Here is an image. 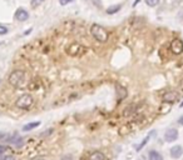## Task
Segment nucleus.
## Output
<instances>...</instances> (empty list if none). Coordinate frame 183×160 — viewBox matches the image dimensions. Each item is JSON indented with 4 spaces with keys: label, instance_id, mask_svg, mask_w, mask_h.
<instances>
[{
    "label": "nucleus",
    "instance_id": "obj_10",
    "mask_svg": "<svg viewBox=\"0 0 183 160\" xmlns=\"http://www.w3.org/2000/svg\"><path fill=\"white\" fill-rule=\"evenodd\" d=\"M154 134H156V131H152V133H149V134H148V135H147V136L144 138V140H143V141H142V143H140L139 145H137V148H136V150H137V151H140V150H142V149H143V148H144V146H146V145L148 144V141H149V139H150V138H152V136H153Z\"/></svg>",
    "mask_w": 183,
    "mask_h": 160
},
{
    "label": "nucleus",
    "instance_id": "obj_16",
    "mask_svg": "<svg viewBox=\"0 0 183 160\" xmlns=\"http://www.w3.org/2000/svg\"><path fill=\"white\" fill-rule=\"evenodd\" d=\"M134 110H136V106H134V105L128 106V108H126V110L123 111V116H129L130 114L134 113Z\"/></svg>",
    "mask_w": 183,
    "mask_h": 160
},
{
    "label": "nucleus",
    "instance_id": "obj_20",
    "mask_svg": "<svg viewBox=\"0 0 183 160\" xmlns=\"http://www.w3.org/2000/svg\"><path fill=\"white\" fill-rule=\"evenodd\" d=\"M3 160H15V158L13 155H8V156H4Z\"/></svg>",
    "mask_w": 183,
    "mask_h": 160
},
{
    "label": "nucleus",
    "instance_id": "obj_6",
    "mask_svg": "<svg viewBox=\"0 0 183 160\" xmlns=\"http://www.w3.org/2000/svg\"><path fill=\"white\" fill-rule=\"evenodd\" d=\"M178 139V130L174 129V128H171V129H168L164 134V140L167 143H173Z\"/></svg>",
    "mask_w": 183,
    "mask_h": 160
},
{
    "label": "nucleus",
    "instance_id": "obj_15",
    "mask_svg": "<svg viewBox=\"0 0 183 160\" xmlns=\"http://www.w3.org/2000/svg\"><path fill=\"white\" fill-rule=\"evenodd\" d=\"M117 95H118V99H124L127 97V90L122 87H117Z\"/></svg>",
    "mask_w": 183,
    "mask_h": 160
},
{
    "label": "nucleus",
    "instance_id": "obj_17",
    "mask_svg": "<svg viewBox=\"0 0 183 160\" xmlns=\"http://www.w3.org/2000/svg\"><path fill=\"white\" fill-rule=\"evenodd\" d=\"M144 2H146V4H147L148 6H152V8L157 6V5L159 4V0H144Z\"/></svg>",
    "mask_w": 183,
    "mask_h": 160
},
{
    "label": "nucleus",
    "instance_id": "obj_9",
    "mask_svg": "<svg viewBox=\"0 0 183 160\" xmlns=\"http://www.w3.org/2000/svg\"><path fill=\"white\" fill-rule=\"evenodd\" d=\"M171 156L173 158V159H178L183 155V148L181 145H174V146H172L171 148V151H169Z\"/></svg>",
    "mask_w": 183,
    "mask_h": 160
},
{
    "label": "nucleus",
    "instance_id": "obj_24",
    "mask_svg": "<svg viewBox=\"0 0 183 160\" xmlns=\"http://www.w3.org/2000/svg\"><path fill=\"white\" fill-rule=\"evenodd\" d=\"M35 160H45V159H35Z\"/></svg>",
    "mask_w": 183,
    "mask_h": 160
},
{
    "label": "nucleus",
    "instance_id": "obj_19",
    "mask_svg": "<svg viewBox=\"0 0 183 160\" xmlns=\"http://www.w3.org/2000/svg\"><path fill=\"white\" fill-rule=\"evenodd\" d=\"M72 2H74V0H59L60 5H67V4H69V3H72Z\"/></svg>",
    "mask_w": 183,
    "mask_h": 160
},
{
    "label": "nucleus",
    "instance_id": "obj_11",
    "mask_svg": "<svg viewBox=\"0 0 183 160\" xmlns=\"http://www.w3.org/2000/svg\"><path fill=\"white\" fill-rule=\"evenodd\" d=\"M88 160H105V156L103 153H100V151H94V153H92L88 158Z\"/></svg>",
    "mask_w": 183,
    "mask_h": 160
},
{
    "label": "nucleus",
    "instance_id": "obj_1",
    "mask_svg": "<svg viewBox=\"0 0 183 160\" xmlns=\"http://www.w3.org/2000/svg\"><path fill=\"white\" fill-rule=\"evenodd\" d=\"M8 81L10 85H13L14 88L23 87V84L25 81V73L23 70H15L9 75Z\"/></svg>",
    "mask_w": 183,
    "mask_h": 160
},
{
    "label": "nucleus",
    "instance_id": "obj_8",
    "mask_svg": "<svg viewBox=\"0 0 183 160\" xmlns=\"http://www.w3.org/2000/svg\"><path fill=\"white\" fill-rule=\"evenodd\" d=\"M15 19L18 21H26L29 19V13L24 8H19L15 12Z\"/></svg>",
    "mask_w": 183,
    "mask_h": 160
},
{
    "label": "nucleus",
    "instance_id": "obj_26",
    "mask_svg": "<svg viewBox=\"0 0 183 160\" xmlns=\"http://www.w3.org/2000/svg\"><path fill=\"white\" fill-rule=\"evenodd\" d=\"M39 2H44V0H39Z\"/></svg>",
    "mask_w": 183,
    "mask_h": 160
},
{
    "label": "nucleus",
    "instance_id": "obj_2",
    "mask_svg": "<svg viewBox=\"0 0 183 160\" xmlns=\"http://www.w3.org/2000/svg\"><path fill=\"white\" fill-rule=\"evenodd\" d=\"M90 33H92V35H93V38L99 43H105L108 40V33L102 25L93 24L90 28Z\"/></svg>",
    "mask_w": 183,
    "mask_h": 160
},
{
    "label": "nucleus",
    "instance_id": "obj_12",
    "mask_svg": "<svg viewBox=\"0 0 183 160\" xmlns=\"http://www.w3.org/2000/svg\"><path fill=\"white\" fill-rule=\"evenodd\" d=\"M148 158L149 160H163V156H162V154H159L158 151L156 150H150L148 153Z\"/></svg>",
    "mask_w": 183,
    "mask_h": 160
},
{
    "label": "nucleus",
    "instance_id": "obj_23",
    "mask_svg": "<svg viewBox=\"0 0 183 160\" xmlns=\"http://www.w3.org/2000/svg\"><path fill=\"white\" fill-rule=\"evenodd\" d=\"M178 124H179V125H183V115L178 119Z\"/></svg>",
    "mask_w": 183,
    "mask_h": 160
},
{
    "label": "nucleus",
    "instance_id": "obj_3",
    "mask_svg": "<svg viewBox=\"0 0 183 160\" xmlns=\"http://www.w3.org/2000/svg\"><path fill=\"white\" fill-rule=\"evenodd\" d=\"M34 104V98L32 97V95L29 94H24L22 95V97H19L18 100L15 101V105L16 108L22 109V110H26V109H30Z\"/></svg>",
    "mask_w": 183,
    "mask_h": 160
},
{
    "label": "nucleus",
    "instance_id": "obj_22",
    "mask_svg": "<svg viewBox=\"0 0 183 160\" xmlns=\"http://www.w3.org/2000/svg\"><path fill=\"white\" fill-rule=\"evenodd\" d=\"M5 150H6V148H5V146H3V145H0V155H2Z\"/></svg>",
    "mask_w": 183,
    "mask_h": 160
},
{
    "label": "nucleus",
    "instance_id": "obj_14",
    "mask_svg": "<svg viewBox=\"0 0 183 160\" xmlns=\"http://www.w3.org/2000/svg\"><path fill=\"white\" fill-rule=\"evenodd\" d=\"M122 9V5L120 4H117V5H113V6H109L108 9H107V14H116V13H118L119 10Z\"/></svg>",
    "mask_w": 183,
    "mask_h": 160
},
{
    "label": "nucleus",
    "instance_id": "obj_5",
    "mask_svg": "<svg viewBox=\"0 0 183 160\" xmlns=\"http://www.w3.org/2000/svg\"><path fill=\"white\" fill-rule=\"evenodd\" d=\"M162 99H163L164 103H168V104H173L178 100V93L177 91H173V90H171V91H167L163 94V97H162Z\"/></svg>",
    "mask_w": 183,
    "mask_h": 160
},
{
    "label": "nucleus",
    "instance_id": "obj_25",
    "mask_svg": "<svg viewBox=\"0 0 183 160\" xmlns=\"http://www.w3.org/2000/svg\"><path fill=\"white\" fill-rule=\"evenodd\" d=\"M182 106H183V103H182V104H181V108H182Z\"/></svg>",
    "mask_w": 183,
    "mask_h": 160
},
{
    "label": "nucleus",
    "instance_id": "obj_13",
    "mask_svg": "<svg viewBox=\"0 0 183 160\" xmlns=\"http://www.w3.org/2000/svg\"><path fill=\"white\" fill-rule=\"evenodd\" d=\"M39 125H40V123H39V121H35V123H29V124H25V125L23 126V130H24V131H30V130L35 129V128H38Z\"/></svg>",
    "mask_w": 183,
    "mask_h": 160
},
{
    "label": "nucleus",
    "instance_id": "obj_7",
    "mask_svg": "<svg viewBox=\"0 0 183 160\" xmlns=\"http://www.w3.org/2000/svg\"><path fill=\"white\" fill-rule=\"evenodd\" d=\"M83 50H84V48L82 45H79V44H72V45H69L67 48V53L70 55H73V56L80 55L83 53Z\"/></svg>",
    "mask_w": 183,
    "mask_h": 160
},
{
    "label": "nucleus",
    "instance_id": "obj_4",
    "mask_svg": "<svg viewBox=\"0 0 183 160\" xmlns=\"http://www.w3.org/2000/svg\"><path fill=\"white\" fill-rule=\"evenodd\" d=\"M169 49H171V51L173 53L174 55L182 54V53H183V41H182L181 39H174V40H172Z\"/></svg>",
    "mask_w": 183,
    "mask_h": 160
},
{
    "label": "nucleus",
    "instance_id": "obj_18",
    "mask_svg": "<svg viewBox=\"0 0 183 160\" xmlns=\"http://www.w3.org/2000/svg\"><path fill=\"white\" fill-rule=\"evenodd\" d=\"M8 28L5 26V25H2L0 24V35H5V34H8Z\"/></svg>",
    "mask_w": 183,
    "mask_h": 160
},
{
    "label": "nucleus",
    "instance_id": "obj_21",
    "mask_svg": "<svg viewBox=\"0 0 183 160\" xmlns=\"http://www.w3.org/2000/svg\"><path fill=\"white\" fill-rule=\"evenodd\" d=\"M62 160H74V159H73V156H70V155H65V156L62 158Z\"/></svg>",
    "mask_w": 183,
    "mask_h": 160
}]
</instances>
